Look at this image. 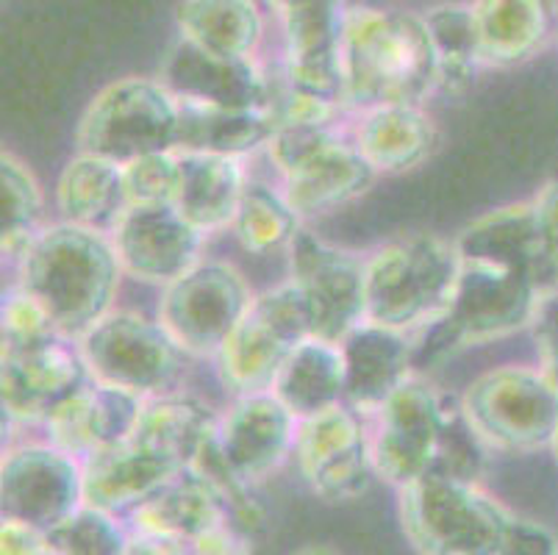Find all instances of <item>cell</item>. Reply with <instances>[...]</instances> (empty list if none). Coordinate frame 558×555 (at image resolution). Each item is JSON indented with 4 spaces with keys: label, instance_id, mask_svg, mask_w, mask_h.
Listing matches in <instances>:
<instances>
[{
    "label": "cell",
    "instance_id": "6da1fadb",
    "mask_svg": "<svg viewBox=\"0 0 558 555\" xmlns=\"http://www.w3.org/2000/svg\"><path fill=\"white\" fill-rule=\"evenodd\" d=\"M369 442L378 478L395 488L425 475L481 483L492 453L466 417L464 400L420 373L369 417Z\"/></svg>",
    "mask_w": 558,
    "mask_h": 555
},
{
    "label": "cell",
    "instance_id": "7a4b0ae2",
    "mask_svg": "<svg viewBox=\"0 0 558 555\" xmlns=\"http://www.w3.org/2000/svg\"><path fill=\"white\" fill-rule=\"evenodd\" d=\"M217 425L220 417L197 397L175 391L148 400L134 434L81 461L84 503L125 517L131 508L192 467Z\"/></svg>",
    "mask_w": 558,
    "mask_h": 555
},
{
    "label": "cell",
    "instance_id": "3957f363",
    "mask_svg": "<svg viewBox=\"0 0 558 555\" xmlns=\"http://www.w3.org/2000/svg\"><path fill=\"white\" fill-rule=\"evenodd\" d=\"M344 109L423 106L436 89V50L423 14L348 7L342 39Z\"/></svg>",
    "mask_w": 558,
    "mask_h": 555
},
{
    "label": "cell",
    "instance_id": "277c9868",
    "mask_svg": "<svg viewBox=\"0 0 558 555\" xmlns=\"http://www.w3.org/2000/svg\"><path fill=\"white\" fill-rule=\"evenodd\" d=\"M14 267L17 287L32 294L70 339H81L114 312L123 264L106 233L56 222L43 228Z\"/></svg>",
    "mask_w": 558,
    "mask_h": 555
},
{
    "label": "cell",
    "instance_id": "5b68a950",
    "mask_svg": "<svg viewBox=\"0 0 558 555\" xmlns=\"http://www.w3.org/2000/svg\"><path fill=\"white\" fill-rule=\"evenodd\" d=\"M539 298L542 287L534 273L461 262L448 309L417 328V339H411L414 370L423 375L470 345H484L527 328Z\"/></svg>",
    "mask_w": 558,
    "mask_h": 555
},
{
    "label": "cell",
    "instance_id": "8992f818",
    "mask_svg": "<svg viewBox=\"0 0 558 555\" xmlns=\"http://www.w3.org/2000/svg\"><path fill=\"white\" fill-rule=\"evenodd\" d=\"M400 522L420 555H500L517 514L481 483L425 475L398 488Z\"/></svg>",
    "mask_w": 558,
    "mask_h": 555
},
{
    "label": "cell",
    "instance_id": "52a82bcc",
    "mask_svg": "<svg viewBox=\"0 0 558 555\" xmlns=\"http://www.w3.org/2000/svg\"><path fill=\"white\" fill-rule=\"evenodd\" d=\"M459 269L456 244L434 233L384 244L364 262L367 319L398 330L423 328L448 309Z\"/></svg>",
    "mask_w": 558,
    "mask_h": 555
},
{
    "label": "cell",
    "instance_id": "ba28073f",
    "mask_svg": "<svg viewBox=\"0 0 558 555\" xmlns=\"http://www.w3.org/2000/svg\"><path fill=\"white\" fill-rule=\"evenodd\" d=\"M267 153L283 178V195L301 220L337 212L362 197L378 178L356 142L339 134L337 122L276 131Z\"/></svg>",
    "mask_w": 558,
    "mask_h": 555
},
{
    "label": "cell",
    "instance_id": "9c48e42d",
    "mask_svg": "<svg viewBox=\"0 0 558 555\" xmlns=\"http://www.w3.org/2000/svg\"><path fill=\"white\" fill-rule=\"evenodd\" d=\"M181 104L159 79H120L100 89L78 122V153L114 165L179 150Z\"/></svg>",
    "mask_w": 558,
    "mask_h": 555
},
{
    "label": "cell",
    "instance_id": "30bf717a",
    "mask_svg": "<svg viewBox=\"0 0 558 555\" xmlns=\"http://www.w3.org/2000/svg\"><path fill=\"white\" fill-rule=\"evenodd\" d=\"M314 336L312 309L292 281L256 294L215 355L222 386L236 397L272 391L287 359Z\"/></svg>",
    "mask_w": 558,
    "mask_h": 555
},
{
    "label": "cell",
    "instance_id": "8fae6325",
    "mask_svg": "<svg viewBox=\"0 0 558 555\" xmlns=\"http://www.w3.org/2000/svg\"><path fill=\"white\" fill-rule=\"evenodd\" d=\"M489 450H550L558 436V386L542 366L506 364L489 370L461 395Z\"/></svg>",
    "mask_w": 558,
    "mask_h": 555
},
{
    "label": "cell",
    "instance_id": "7c38bea8",
    "mask_svg": "<svg viewBox=\"0 0 558 555\" xmlns=\"http://www.w3.org/2000/svg\"><path fill=\"white\" fill-rule=\"evenodd\" d=\"M93 381L117 386L142 400L175 395L184 373V350L159 319L111 312L78 339Z\"/></svg>",
    "mask_w": 558,
    "mask_h": 555
},
{
    "label": "cell",
    "instance_id": "4fadbf2b",
    "mask_svg": "<svg viewBox=\"0 0 558 555\" xmlns=\"http://www.w3.org/2000/svg\"><path fill=\"white\" fill-rule=\"evenodd\" d=\"M256 294L233 264L201 262L165 287L159 323L186 355L215 359Z\"/></svg>",
    "mask_w": 558,
    "mask_h": 555
},
{
    "label": "cell",
    "instance_id": "5bb4252c",
    "mask_svg": "<svg viewBox=\"0 0 558 555\" xmlns=\"http://www.w3.org/2000/svg\"><path fill=\"white\" fill-rule=\"evenodd\" d=\"M292 456L308 488L326 503L362 500L378 478L369 420L348 403L298 422Z\"/></svg>",
    "mask_w": 558,
    "mask_h": 555
},
{
    "label": "cell",
    "instance_id": "9a60e30c",
    "mask_svg": "<svg viewBox=\"0 0 558 555\" xmlns=\"http://www.w3.org/2000/svg\"><path fill=\"white\" fill-rule=\"evenodd\" d=\"M289 251V281L306 298L314 336L339 345L350 330L367 319L364 262L337 244L301 228Z\"/></svg>",
    "mask_w": 558,
    "mask_h": 555
},
{
    "label": "cell",
    "instance_id": "2e32d148",
    "mask_svg": "<svg viewBox=\"0 0 558 555\" xmlns=\"http://www.w3.org/2000/svg\"><path fill=\"white\" fill-rule=\"evenodd\" d=\"M3 519L53 531L84 508V464L56 445L34 442L7 453L0 467Z\"/></svg>",
    "mask_w": 558,
    "mask_h": 555
},
{
    "label": "cell",
    "instance_id": "e0dca14e",
    "mask_svg": "<svg viewBox=\"0 0 558 555\" xmlns=\"http://www.w3.org/2000/svg\"><path fill=\"white\" fill-rule=\"evenodd\" d=\"M89 384L93 373L81 355L78 339L70 336H53L0 355V395L9 420L45 425Z\"/></svg>",
    "mask_w": 558,
    "mask_h": 555
},
{
    "label": "cell",
    "instance_id": "ac0fdd59",
    "mask_svg": "<svg viewBox=\"0 0 558 555\" xmlns=\"http://www.w3.org/2000/svg\"><path fill=\"white\" fill-rule=\"evenodd\" d=\"M283 25V79L312 98L344 109V0H303L278 14Z\"/></svg>",
    "mask_w": 558,
    "mask_h": 555
},
{
    "label": "cell",
    "instance_id": "d6986e66",
    "mask_svg": "<svg viewBox=\"0 0 558 555\" xmlns=\"http://www.w3.org/2000/svg\"><path fill=\"white\" fill-rule=\"evenodd\" d=\"M159 81L184 106L209 109H264L270 95V73L256 56H220L179 37L161 61Z\"/></svg>",
    "mask_w": 558,
    "mask_h": 555
},
{
    "label": "cell",
    "instance_id": "ffe728a7",
    "mask_svg": "<svg viewBox=\"0 0 558 555\" xmlns=\"http://www.w3.org/2000/svg\"><path fill=\"white\" fill-rule=\"evenodd\" d=\"M123 273L145 283L170 287L201 264L203 233L175 206H131L111 231Z\"/></svg>",
    "mask_w": 558,
    "mask_h": 555
},
{
    "label": "cell",
    "instance_id": "44dd1931",
    "mask_svg": "<svg viewBox=\"0 0 558 555\" xmlns=\"http://www.w3.org/2000/svg\"><path fill=\"white\" fill-rule=\"evenodd\" d=\"M298 420L272 391L236 397L217 425V445L247 483L270 478L295 453Z\"/></svg>",
    "mask_w": 558,
    "mask_h": 555
},
{
    "label": "cell",
    "instance_id": "7402d4cb",
    "mask_svg": "<svg viewBox=\"0 0 558 555\" xmlns=\"http://www.w3.org/2000/svg\"><path fill=\"white\" fill-rule=\"evenodd\" d=\"M339 348L344 359V403L367 420L417 373L414 342L405 330L364 319L344 336Z\"/></svg>",
    "mask_w": 558,
    "mask_h": 555
},
{
    "label": "cell",
    "instance_id": "603a6c76",
    "mask_svg": "<svg viewBox=\"0 0 558 555\" xmlns=\"http://www.w3.org/2000/svg\"><path fill=\"white\" fill-rule=\"evenodd\" d=\"M145 403L148 400L140 395L93 381L45 422L48 442L84 461L86 456L134 434Z\"/></svg>",
    "mask_w": 558,
    "mask_h": 555
},
{
    "label": "cell",
    "instance_id": "cb8c5ba5",
    "mask_svg": "<svg viewBox=\"0 0 558 555\" xmlns=\"http://www.w3.org/2000/svg\"><path fill=\"white\" fill-rule=\"evenodd\" d=\"M470 9L484 68L525 64L558 37L556 0H473Z\"/></svg>",
    "mask_w": 558,
    "mask_h": 555
},
{
    "label": "cell",
    "instance_id": "d4e9b609",
    "mask_svg": "<svg viewBox=\"0 0 558 555\" xmlns=\"http://www.w3.org/2000/svg\"><path fill=\"white\" fill-rule=\"evenodd\" d=\"M123 519L129 522L131 533L184 539V542H197L215 528L231 522L215 488L192 467L165 483L148 500L131 508Z\"/></svg>",
    "mask_w": 558,
    "mask_h": 555
},
{
    "label": "cell",
    "instance_id": "484cf974",
    "mask_svg": "<svg viewBox=\"0 0 558 555\" xmlns=\"http://www.w3.org/2000/svg\"><path fill=\"white\" fill-rule=\"evenodd\" d=\"M181 183L175 195V212L197 231L217 233L233 226L236 208L247 186L242 159L211 156V153H179Z\"/></svg>",
    "mask_w": 558,
    "mask_h": 555
},
{
    "label": "cell",
    "instance_id": "4316f807",
    "mask_svg": "<svg viewBox=\"0 0 558 555\" xmlns=\"http://www.w3.org/2000/svg\"><path fill=\"white\" fill-rule=\"evenodd\" d=\"M56 208L62 222L111 237L131 208L123 167L100 156L78 153L64 165L56 183Z\"/></svg>",
    "mask_w": 558,
    "mask_h": 555
},
{
    "label": "cell",
    "instance_id": "83f0119b",
    "mask_svg": "<svg viewBox=\"0 0 558 555\" xmlns=\"http://www.w3.org/2000/svg\"><path fill=\"white\" fill-rule=\"evenodd\" d=\"M353 142L380 176L428 161L439 145V131L423 106H380L359 114Z\"/></svg>",
    "mask_w": 558,
    "mask_h": 555
},
{
    "label": "cell",
    "instance_id": "f1b7e54d",
    "mask_svg": "<svg viewBox=\"0 0 558 555\" xmlns=\"http://www.w3.org/2000/svg\"><path fill=\"white\" fill-rule=\"evenodd\" d=\"M272 395L287 406L295 420H308L314 414L344 403V359L342 348L326 342L319 336H308L306 342L281 366Z\"/></svg>",
    "mask_w": 558,
    "mask_h": 555
},
{
    "label": "cell",
    "instance_id": "f546056e",
    "mask_svg": "<svg viewBox=\"0 0 558 555\" xmlns=\"http://www.w3.org/2000/svg\"><path fill=\"white\" fill-rule=\"evenodd\" d=\"M464 264L525 269L536 275V231L531 201L511 203L484 214L453 239ZM539 281V278H536Z\"/></svg>",
    "mask_w": 558,
    "mask_h": 555
},
{
    "label": "cell",
    "instance_id": "4dcf8cb0",
    "mask_svg": "<svg viewBox=\"0 0 558 555\" xmlns=\"http://www.w3.org/2000/svg\"><path fill=\"white\" fill-rule=\"evenodd\" d=\"M179 37L220 56L253 59L264 39V7L256 0H181Z\"/></svg>",
    "mask_w": 558,
    "mask_h": 555
},
{
    "label": "cell",
    "instance_id": "1f68e13d",
    "mask_svg": "<svg viewBox=\"0 0 558 555\" xmlns=\"http://www.w3.org/2000/svg\"><path fill=\"white\" fill-rule=\"evenodd\" d=\"M276 136V122L264 109H209L181 104L179 153H211L242 159L267 147Z\"/></svg>",
    "mask_w": 558,
    "mask_h": 555
},
{
    "label": "cell",
    "instance_id": "d6a6232c",
    "mask_svg": "<svg viewBox=\"0 0 558 555\" xmlns=\"http://www.w3.org/2000/svg\"><path fill=\"white\" fill-rule=\"evenodd\" d=\"M436 50V89L445 95H464L473 86L481 64L478 37L470 3H439L423 14Z\"/></svg>",
    "mask_w": 558,
    "mask_h": 555
},
{
    "label": "cell",
    "instance_id": "836d02e7",
    "mask_svg": "<svg viewBox=\"0 0 558 555\" xmlns=\"http://www.w3.org/2000/svg\"><path fill=\"white\" fill-rule=\"evenodd\" d=\"M0 251L17 264L34 239L43 233V190L17 156H0Z\"/></svg>",
    "mask_w": 558,
    "mask_h": 555
},
{
    "label": "cell",
    "instance_id": "e575fe53",
    "mask_svg": "<svg viewBox=\"0 0 558 555\" xmlns=\"http://www.w3.org/2000/svg\"><path fill=\"white\" fill-rule=\"evenodd\" d=\"M231 228L247 253L264 256L289 248L303 226L283 190H272L262 181H247Z\"/></svg>",
    "mask_w": 558,
    "mask_h": 555
},
{
    "label": "cell",
    "instance_id": "d590c367",
    "mask_svg": "<svg viewBox=\"0 0 558 555\" xmlns=\"http://www.w3.org/2000/svg\"><path fill=\"white\" fill-rule=\"evenodd\" d=\"M131 531L120 526V517L84 506L48 531L56 555H125Z\"/></svg>",
    "mask_w": 558,
    "mask_h": 555
},
{
    "label": "cell",
    "instance_id": "8d00e7d4",
    "mask_svg": "<svg viewBox=\"0 0 558 555\" xmlns=\"http://www.w3.org/2000/svg\"><path fill=\"white\" fill-rule=\"evenodd\" d=\"M131 206H172L181 183L179 150L150 153L123 165Z\"/></svg>",
    "mask_w": 558,
    "mask_h": 555
},
{
    "label": "cell",
    "instance_id": "74e56055",
    "mask_svg": "<svg viewBox=\"0 0 558 555\" xmlns=\"http://www.w3.org/2000/svg\"><path fill=\"white\" fill-rule=\"evenodd\" d=\"M264 111L276 122V131L292 129V125H314V122H333L339 114V106L326 100L312 98L306 92L295 89L283 79V73L270 75V95Z\"/></svg>",
    "mask_w": 558,
    "mask_h": 555
},
{
    "label": "cell",
    "instance_id": "f35d334b",
    "mask_svg": "<svg viewBox=\"0 0 558 555\" xmlns=\"http://www.w3.org/2000/svg\"><path fill=\"white\" fill-rule=\"evenodd\" d=\"M53 336L64 334L56 328L50 314L32 294L14 287L7 303H3V350L28 348V345L45 342V339H53Z\"/></svg>",
    "mask_w": 558,
    "mask_h": 555
},
{
    "label": "cell",
    "instance_id": "ab89813d",
    "mask_svg": "<svg viewBox=\"0 0 558 555\" xmlns=\"http://www.w3.org/2000/svg\"><path fill=\"white\" fill-rule=\"evenodd\" d=\"M531 208L536 231V278L542 292H547L558 287V178L536 192Z\"/></svg>",
    "mask_w": 558,
    "mask_h": 555
},
{
    "label": "cell",
    "instance_id": "60d3db41",
    "mask_svg": "<svg viewBox=\"0 0 558 555\" xmlns=\"http://www.w3.org/2000/svg\"><path fill=\"white\" fill-rule=\"evenodd\" d=\"M527 330L534 336L542 373L558 386V287L542 292Z\"/></svg>",
    "mask_w": 558,
    "mask_h": 555
},
{
    "label": "cell",
    "instance_id": "b9f144b4",
    "mask_svg": "<svg viewBox=\"0 0 558 555\" xmlns=\"http://www.w3.org/2000/svg\"><path fill=\"white\" fill-rule=\"evenodd\" d=\"M500 555H558V542L539 522L517 517Z\"/></svg>",
    "mask_w": 558,
    "mask_h": 555
},
{
    "label": "cell",
    "instance_id": "7bdbcfd3",
    "mask_svg": "<svg viewBox=\"0 0 558 555\" xmlns=\"http://www.w3.org/2000/svg\"><path fill=\"white\" fill-rule=\"evenodd\" d=\"M125 555H201L192 542L170 536H150V533H131Z\"/></svg>",
    "mask_w": 558,
    "mask_h": 555
},
{
    "label": "cell",
    "instance_id": "ee69618b",
    "mask_svg": "<svg viewBox=\"0 0 558 555\" xmlns=\"http://www.w3.org/2000/svg\"><path fill=\"white\" fill-rule=\"evenodd\" d=\"M298 555H342V553H339V550H333V547H323V544H314V547L301 550Z\"/></svg>",
    "mask_w": 558,
    "mask_h": 555
},
{
    "label": "cell",
    "instance_id": "f6af8a7d",
    "mask_svg": "<svg viewBox=\"0 0 558 555\" xmlns=\"http://www.w3.org/2000/svg\"><path fill=\"white\" fill-rule=\"evenodd\" d=\"M295 3H303V0H270V12L281 14V12H287V9L295 7Z\"/></svg>",
    "mask_w": 558,
    "mask_h": 555
},
{
    "label": "cell",
    "instance_id": "bcb514c9",
    "mask_svg": "<svg viewBox=\"0 0 558 555\" xmlns=\"http://www.w3.org/2000/svg\"><path fill=\"white\" fill-rule=\"evenodd\" d=\"M550 450H553V456H556V461H558V436H556V442H553Z\"/></svg>",
    "mask_w": 558,
    "mask_h": 555
},
{
    "label": "cell",
    "instance_id": "7dc6e473",
    "mask_svg": "<svg viewBox=\"0 0 558 555\" xmlns=\"http://www.w3.org/2000/svg\"><path fill=\"white\" fill-rule=\"evenodd\" d=\"M256 3H262L264 9H270V0H256Z\"/></svg>",
    "mask_w": 558,
    "mask_h": 555
}]
</instances>
